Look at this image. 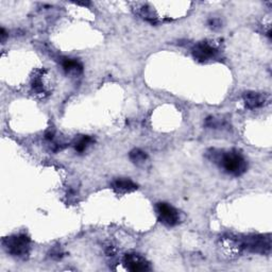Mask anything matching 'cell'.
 Wrapping results in <instances>:
<instances>
[{
  "label": "cell",
  "instance_id": "obj_3",
  "mask_svg": "<svg viewBox=\"0 0 272 272\" xmlns=\"http://www.w3.org/2000/svg\"><path fill=\"white\" fill-rule=\"evenodd\" d=\"M243 250L258 254H268L271 250V238L269 235H251L241 240Z\"/></svg>",
  "mask_w": 272,
  "mask_h": 272
},
{
  "label": "cell",
  "instance_id": "obj_4",
  "mask_svg": "<svg viewBox=\"0 0 272 272\" xmlns=\"http://www.w3.org/2000/svg\"><path fill=\"white\" fill-rule=\"evenodd\" d=\"M159 220L167 227H174L180 222L179 212L173 206L165 202H160L155 205Z\"/></svg>",
  "mask_w": 272,
  "mask_h": 272
},
{
  "label": "cell",
  "instance_id": "obj_14",
  "mask_svg": "<svg viewBox=\"0 0 272 272\" xmlns=\"http://www.w3.org/2000/svg\"><path fill=\"white\" fill-rule=\"evenodd\" d=\"M45 138H46V140H48V141L53 140V138H54V133L51 132V131H47V132L45 133Z\"/></svg>",
  "mask_w": 272,
  "mask_h": 272
},
{
  "label": "cell",
  "instance_id": "obj_10",
  "mask_svg": "<svg viewBox=\"0 0 272 272\" xmlns=\"http://www.w3.org/2000/svg\"><path fill=\"white\" fill-rule=\"evenodd\" d=\"M93 141H94V139L91 137V136H87V135L81 136V137H79L78 139H76V141L73 142L74 150L79 153H82L86 150V148L90 146Z\"/></svg>",
  "mask_w": 272,
  "mask_h": 272
},
{
  "label": "cell",
  "instance_id": "obj_9",
  "mask_svg": "<svg viewBox=\"0 0 272 272\" xmlns=\"http://www.w3.org/2000/svg\"><path fill=\"white\" fill-rule=\"evenodd\" d=\"M61 64H62L63 69L67 73H81L83 71V66L81 64L78 60L69 59V58H63L61 61Z\"/></svg>",
  "mask_w": 272,
  "mask_h": 272
},
{
  "label": "cell",
  "instance_id": "obj_6",
  "mask_svg": "<svg viewBox=\"0 0 272 272\" xmlns=\"http://www.w3.org/2000/svg\"><path fill=\"white\" fill-rule=\"evenodd\" d=\"M217 54H218V50L207 42L196 44L193 48V56L199 62H207V61L215 59Z\"/></svg>",
  "mask_w": 272,
  "mask_h": 272
},
{
  "label": "cell",
  "instance_id": "obj_7",
  "mask_svg": "<svg viewBox=\"0 0 272 272\" xmlns=\"http://www.w3.org/2000/svg\"><path fill=\"white\" fill-rule=\"evenodd\" d=\"M242 98L244 104L250 110H255V108L262 107L267 102V98L265 95L256 92H246L243 94Z\"/></svg>",
  "mask_w": 272,
  "mask_h": 272
},
{
  "label": "cell",
  "instance_id": "obj_5",
  "mask_svg": "<svg viewBox=\"0 0 272 272\" xmlns=\"http://www.w3.org/2000/svg\"><path fill=\"white\" fill-rule=\"evenodd\" d=\"M124 265L126 268L133 272L149 271L151 269L150 264L144 256L137 253H128L124 257Z\"/></svg>",
  "mask_w": 272,
  "mask_h": 272
},
{
  "label": "cell",
  "instance_id": "obj_12",
  "mask_svg": "<svg viewBox=\"0 0 272 272\" xmlns=\"http://www.w3.org/2000/svg\"><path fill=\"white\" fill-rule=\"evenodd\" d=\"M50 257L53 258V260H60V258L63 257V252L61 251V249L59 247H57V248H54V249L51 250Z\"/></svg>",
  "mask_w": 272,
  "mask_h": 272
},
{
  "label": "cell",
  "instance_id": "obj_15",
  "mask_svg": "<svg viewBox=\"0 0 272 272\" xmlns=\"http://www.w3.org/2000/svg\"><path fill=\"white\" fill-rule=\"evenodd\" d=\"M5 37H6V32H5V30L2 28V29H1V40H2V42H3Z\"/></svg>",
  "mask_w": 272,
  "mask_h": 272
},
{
  "label": "cell",
  "instance_id": "obj_1",
  "mask_svg": "<svg viewBox=\"0 0 272 272\" xmlns=\"http://www.w3.org/2000/svg\"><path fill=\"white\" fill-rule=\"evenodd\" d=\"M207 158L216 164H219V166L227 173L234 176L242 175L248 169V163L246 159L243 158L240 152L236 150L223 152L212 149L207 152Z\"/></svg>",
  "mask_w": 272,
  "mask_h": 272
},
{
  "label": "cell",
  "instance_id": "obj_11",
  "mask_svg": "<svg viewBox=\"0 0 272 272\" xmlns=\"http://www.w3.org/2000/svg\"><path fill=\"white\" fill-rule=\"evenodd\" d=\"M129 158H130L131 162L134 163L135 165H142L145 164V162L148 159V155L146 152H144L140 149H133V150L129 153Z\"/></svg>",
  "mask_w": 272,
  "mask_h": 272
},
{
  "label": "cell",
  "instance_id": "obj_8",
  "mask_svg": "<svg viewBox=\"0 0 272 272\" xmlns=\"http://www.w3.org/2000/svg\"><path fill=\"white\" fill-rule=\"evenodd\" d=\"M112 188L117 194H127L134 192L138 188V186L130 179H117L112 183Z\"/></svg>",
  "mask_w": 272,
  "mask_h": 272
},
{
  "label": "cell",
  "instance_id": "obj_13",
  "mask_svg": "<svg viewBox=\"0 0 272 272\" xmlns=\"http://www.w3.org/2000/svg\"><path fill=\"white\" fill-rule=\"evenodd\" d=\"M208 26L212 29L217 30V29H219L220 27H221V23H220V20L218 18H213V19H209L208 20Z\"/></svg>",
  "mask_w": 272,
  "mask_h": 272
},
{
  "label": "cell",
  "instance_id": "obj_2",
  "mask_svg": "<svg viewBox=\"0 0 272 272\" xmlns=\"http://www.w3.org/2000/svg\"><path fill=\"white\" fill-rule=\"evenodd\" d=\"M2 247L12 256L25 260L30 253V238L25 234L5 237L2 239Z\"/></svg>",
  "mask_w": 272,
  "mask_h": 272
}]
</instances>
